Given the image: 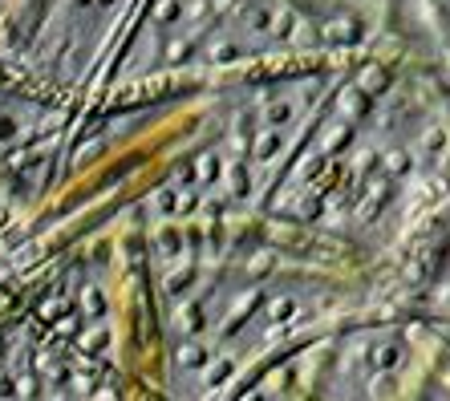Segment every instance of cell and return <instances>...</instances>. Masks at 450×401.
I'll use <instances>...</instances> for the list:
<instances>
[{
  "label": "cell",
  "mask_w": 450,
  "mask_h": 401,
  "mask_svg": "<svg viewBox=\"0 0 450 401\" xmlns=\"http://www.w3.org/2000/svg\"><path fill=\"white\" fill-rule=\"evenodd\" d=\"M239 0H146L122 53V77L199 69L211 37Z\"/></svg>",
  "instance_id": "1"
},
{
  "label": "cell",
  "mask_w": 450,
  "mask_h": 401,
  "mask_svg": "<svg viewBox=\"0 0 450 401\" xmlns=\"http://www.w3.org/2000/svg\"><path fill=\"white\" fill-rule=\"evenodd\" d=\"M134 0H49L29 45V69L61 86H78L118 33Z\"/></svg>",
  "instance_id": "2"
},
{
  "label": "cell",
  "mask_w": 450,
  "mask_h": 401,
  "mask_svg": "<svg viewBox=\"0 0 450 401\" xmlns=\"http://www.w3.org/2000/svg\"><path fill=\"white\" fill-rule=\"evenodd\" d=\"M45 118L49 114L37 106V101L0 93V150H12V146L33 142V134H41Z\"/></svg>",
  "instance_id": "3"
},
{
  "label": "cell",
  "mask_w": 450,
  "mask_h": 401,
  "mask_svg": "<svg viewBox=\"0 0 450 401\" xmlns=\"http://www.w3.org/2000/svg\"><path fill=\"white\" fill-rule=\"evenodd\" d=\"M292 8L313 25L316 33H324L333 21H345V16H353V8H357V0H292Z\"/></svg>",
  "instance_id": "4"
},
{
  "label": "cell",
  "mask_w": 450,
  "mask_h": 401,
  "mask_svg": "<svg viewBox=\"0 0 450 401\" xmlns=\"http://www.w3.org/2000/svg\"><path fill=\"white\" fill-rule=\"evenodd\" d=\"M0 4H4V0H0Z\"/></svg>",
  "instance_id": "5"
}]
</instances>
